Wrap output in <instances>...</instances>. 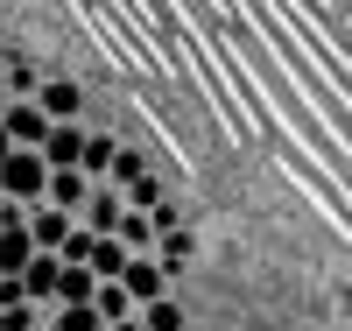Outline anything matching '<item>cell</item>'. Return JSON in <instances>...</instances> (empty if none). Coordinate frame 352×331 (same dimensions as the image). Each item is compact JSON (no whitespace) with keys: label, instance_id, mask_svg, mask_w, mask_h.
Listing matches in <instances>:
<instances>
[{"label":"cell","instance_id":"11","mask_svg":"<svg viewBox=\"0 0 352 331\" xmlns=\"http://www.w3.org/2000/svg\"><path fill=\"white\" fill-rule=\"evenodd\" d=\"M113 162H120V141H113L106 127H85V176H113Z\"/></svg>","mask_w":352,"mask_h":331},{"label":"cell","instance_id":"13","mask_svg":"<svg viewBox=\"0 0 352 331\" xmlns=\"http://www.w3.org/2000/svg\"><path fill=\"white\" fill-rule=\"evenodd\" d=\"M120 239H127V254H155V239H162L155 212H134V204H127V219H120Z\"/></svg>","mask_w":352,"mask_h":331},{"label":"cell","instance_id":"1","mask_svg":"<svg viewBox=\"0 0 352 331\" xmlns=\"http://www.w3.org/2000/svg\"><path fill=\"white\" fill-rule=\"evenodd\" d=\"M0 197H21V204L50 197V156L43 148H14V156L0 162Z\"/></svg>","mask_w":352,"mask_h":331},{"label":"cell","instance_id":"4","mask_svg":"<svg viewBox=\"0 0 352 331\" xmlns=\"http://www.w3.org/2000/svg\"><path fill=\"white\" fill-rule=\"evenodd\" d=\"M92 233H120V219H127V197H120V184L113 176H99L92 184V197H85V212H78Z\"/></svg>","mask_w":352,"mask_h":331},{"label":"cell","instance_id":"7","mask_svg":"<svg viewBox=\"0 0 352 331\" xmlns=\"http://www.w3.org/2000/svg\"><path fill=\"white\" fill-rule=\"evenodd\" d=\"M21 282H28V296H36V303H56V282H64V254L36 247V261L21 268Z\"/></svg>","mask_w":352,"mask_h":331},{"label":"cell","instance_id":"12","mask_svg":"<svg viewBox=\"0 0 352 331\" xmlns=\"http://www.w3.org/2000/svg\"><path fill=\"white\" fill-rule=\"evenodd\" d=\"M28 261H36V239H28V226H0V275H21Z\"/></svg>","mask_w":352,"mask_h":331},{"label":"cell","instance_id":"10","mask_svg":"<svg viewBox=\"0 0 352 331\" xmlns=\"http://www.w3.org/2000/svg\"><path fill=\"white\" fill-rule=\"evenodd\" d=\"M36 99H43L50 120H78V113H85V92H78L71 78H43V92H36Z\"/></svg>","mask_w":352,"mask_h":331},{"label":"cell","instance_id":"21","mask_svg":"<svg viewBox=\"0 0 352 331\" xmlns=\"http://www.w3.org/2000/svg\"><path fill=\"white\" fill-rule=\"evenodd\" d=\"M14 156V134H8V120H0V162H8Z\"/></svg>","mask_w":352,"mask_h":331},{"label":"cell","instance_id":"5","mask_svg":"<svg viewBox=\"0 0 352 331\" xmlns=\"http://www.w3.org/2000/svg\"><path fill=\"white\" fill-rule=\"evenodd\" d=\"M120 282H127V296H134V303H155V296H169V268H162L155 254H134Z\"/></svg>","mask_w":352,"mask_h":331},{"label":"cell","instance_id":"6","mask_svg":"<svg viewBox=\"0 0 352 331\" xmlns=\"http://www.w3.org/2000/svg\"><path fill=\"white\" fill-rule=\"evenodd\" d=\"M127 261H134V254H127V239H120V233H92V254H85V268H92L99 282H120V275H127Z\"/></svg>","mask_w":352,"mask_h":331},{"label":"cell","instance_id":"20","mask_svg":"<svg viewBox=\"0 0 352 331\" xmlns=\"http://www.w3.org/2000/svg\"><path fill=\"white\" fill-rule=\"evenodd\" d=\"M155 226H162V233H176V226H184V204H169V197H162V204H155Z\"/></svg>","mask_w":352,"mask_h":331},{"label":"cell","instance_id":"18","mask_svg":"<svg viewBox=\"0 0 352 331\" xmlns=\"http://www.w3.org/2000/svg\"><path fill=\"white\" fill-rule=\"evenodd\" d=\"M56 331H106L99 303H56Z\"/></svg>","mask_w":352,"mask_h":331},{"label":"cell","instance_id":"23","mask_svg":"<svg viewBox=\"0 0 352 331\" xmlns=\"http://www.w3.org/2000/svg\"><path fill=\"white\" fill-rule=\"evenodd\" d=\"M0 106H8V78H0Z\"/></svg>","mask_w":352,"mask_h":331},{"label":"cell","instance_id":"22","mask_svg":"<svg viewBox=\"0 0 352 331\" xmlns=\"http://www.w3.org/2000/svg\"><path fill=\"white\" fill-rule=\"evenodd\" d=\"M106 331H141V317H120V324H106Z\"/></svg>","mask_w":352,"mask_h":331},{"label":"cell","instance_id":"15","mask_svg":"<svg viewBox=\"0 0 352 331\" xmlns=\"http://www.w3.org/2000/svg\"><path fill=\"white\" fill-rule=\"evenodd\" d=\"M92 289H99V275L85 261H64V282H56V303H92Z\"/></svg>","mask_w":352,"mask_h":331},{"label":"cell","instance_id":"9","mask_svg":"<svg viewBox=\"0 0 352 331\" xmlns=\"http://www.w3.org/2000/svg\"><path fill=\"white\" fill-rule=\"evenodd\" d=\"M92 184H99V176H85V169H50V204H64V212H85Z\"/></svg>","mask_w":352,"mask_h":331},{"label":"cell","instance_id":"19","mask_svg":"<svg viewBox=\"0 0 352 331\" xmlns=\"http://www.w3.org/2000/svg\"><path fill=\"white\" fill-rule=\"evenodd\" d=\"M141 331H184V310L169 296H155V303H141Z\"/></svg>","mask_w":352,"mask_h":331},{"label":"cell","instance_id":"8","mask_svg":"<svg viewBox=\"0 0 352 331\" xmlns=\"http://www.w3.org/2000/svg\"><path fill=\"white\" fill-rule=\"evenodd\" d=\"M43 156H50V169H78L85 162V127L78 120H56L50 141H43Z\"/></svg>","mask_w":352,"mask_h":331},{"label":"cell","instance_id":"2","mask_svg":"<svg viewBox=\"0 0 352 331\" xmlns=\"http://www.w3.org/2000/svg\"><path fill=\"white\" fill-rule=\"evenodd\" d=\"M0 120H8L14 148H43V141H50V127H56V120L43 113V99H8V106H0Z\"/></svg>","mask_w":352,"mask_h":331},{"label":"cell","instance_id":"17","mask_svg":"<svg viewBox=\"0 0 352 331\" xmlns=\"http://www.w3.org/2000/svg\"><path fill=\"white\" fill-rule=\"evenodd\" d=\"M0 78H8V99H36V92H43V71H28L21 56H8V64H0Z\"/></svg>","mask_w":352,"mask_h":331},{"label":"cell","instance_id":"16","mask_svg":"<svg viewBox=\"0 0 352 331\" xmlns=\"http://www.w3.org/2000/svg\"><path fill=\"white\" fill-rule=\"evenodd\" d=\"M155 261L176 275V268H190V261H197V239H190L184 226H176V233H162V239H155Z\"/></svg>","mask_w":352,"mask_h":331},{"label":"cell","instance_id":"3","mask_svg":"<svg viewBox=\"0 0 352 331\" xmlns=\"http://www.w3.org/2000/svg\"><path fill=\"white\" fill-rule=\"evenodd\" d=\"M78 233V212H64V204H28V239H36V247H50V254H64V239Z\"/></svg>","mask_w":352,"mask_h":331},{"label":"cell","instance_id":"14","mask_svg":"<svg viewBox=\"0 0 352 331\" xmlns=\"http://www.w3.org/2000/svg\"><path fill=\"white\" fill-rule=\"evenodd\" d=\"M92 303H99V317H106V324H120V317H141V303L127 296V282H99V289H92Z\"/></svg>","mask_w":352,"mask_h":331}]
</instances>
